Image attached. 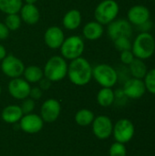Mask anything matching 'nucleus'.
<instances>
[{
    "label": "nucleus",
    "mask_w": 155,
    "mask_h": 156,
    "mask_svg": "<svg viewBox=\"0 0 155 156\" xmlns=\"http://www.w3.org/2000/svg\"><path fill=\"white\" fill-rule=\"evenodd\" d=\"M92 66L83 57H79L70 61L68 67L69 80L76 86H85L92 79Z\"/></svg>",
    "instance_id": "1"
},
{
    "label": "nucleus",
    "mask_w": 155,
    "mask_h": 156,
    "mask_svg": "<svg viewBox=\"0 0 155 156\" xmlns=\"http://www.w3.org/2000/svg\"><path fill=\"white\" fill-rule=\"evenodd\" d=\"M68 67L69 64L62 56H52L48 59L44 66V77L49 80L51 82L60 81L67 77Z\"/></svg>",
    "instance_id": "2"
},
{
    "label": "nucleus",
    "mask_w": 155,
    "mask_h": 156,
    "mask_svg": "<svg viewBox=\"0 0 155 156\" xmlns=\"http://www.w3.org/2000/svg\"><path fill=\"white\" fill-rule=\"evenodd\" d=\"M132 51L136 58L145 60L150 58L155 51V39L149 32H141L132 44Z\"/></svg>",
    "instance_id": "3"
},
{
    "label": "nucleus",
    "mask_w": 155,
    "mask_h": 156,
    "mask_svg": "<svg viewBox=\"0 0 155 156\" xmlns=\"http://www.w3.org/2000/svg\"><path fill=\"white\" fill-rule=\"evenodd\" d=\"M119 12L120 6L115 0H102L95 8L94 17L102 26L109 25L117 18Z\"/></svg>",
    "instance_id": "4"
},
{
    "label": "nucleus",
    "mask_w": 155,
    "mask_h": 156,
    "mask_svg": "<svg viewBox=\"0 0 155 156\" xmlns=\"http://www.w3.org/2000/svg\"><path fill=\"white\" fill-rule=\"evenodd\" d=\"M92 78L102 88H112L118 82L116 69L106 63L98 64L92 69Z\"/></svg>",
    "instance_id": "5"
},
{
    "label": "nucleus",
    "mask_w": 155,
    "mask_h": 156,
    "mask_svg": "<svg viewBox=\"0 0 155 156\" xmlns=\"http://www.w3.org/2000/svg\"><path fill=\"white\" fill-rule=\"evenodd\" d=\"M59 48L61 56L66 60L71 61L79 57H82L85 48V43L81 37L73 35L65 38Z\"/></svg>",
    "instance_id": "6"
},
{
    "label": "nucleus",
    "mask_w": 155,
    "mask_h": 156,
    "mask_svg": "<svg viewBox=\"0 0 155 156\" xmlns=\"http://www.w3.org/2000/svg\"><path fill=\"white\" fill-rule=\"evenodd\" d=\"M135 133V127L129 119H121L114 125L112 134L116 142L121 144H127L132 141Z\"/></svg>",
    "instance_id": "7"
},
{
    "label": "nucleus",
    "mask_w": 155,
    "mask_h": 156,
    "mask_svg": "<svg viewBox=\"0 0 155 156\" xmlns=\"http://www.w3.org/2000/svg\"><path fill=\"white\" fill-rule=\"evenodd\" d=\"M24 62L14 55H6L1 61L2 72L10 79L19 78L23 75L25 70Z\"/></svg>",
    "instance_id": "8"
},
{
    "label": "nucleus",
    "mask_w": 155,
    "mask_h": 156,
    "mask_svg": "<svg viewBox=\"0 0 155 156\" xmlns=\"http://www.w3.org/2000/svg\"><path fill=\"white\" fill-rule=\"evenodd\" d=\"M107 32L108 36L112 40H115L121 37H130L132 35V24L124 18L115 19L108 25Z\"/></svg>",
    "instance_id": "9"
},
{
    "label": "nucleus",
    "mask_w": 155,
    "mask_h": 156,
    "mask_svg": "<svg viewBox=\"0 0 155 156\" xmlns=\"http://www.w3.org/2000/svg\"><path fill=\"white\" fill-rule=\"evenodd\" d=\"M91 124L92 132L98 139L105 140L112 134L113 123L108 116L100 115L93 120Z\"/></svg>",
    "instance_id": "10"
},
{
    "label": "nucleus",
    "mask_w": 155,
    "mask_h": 156,
    "mask_svg": "<svg viewBox=\"0 0 155 156\" xmlns=\"http://www.w3.org/2000/svg\"><path fill=\"white\" fill-rule=\"evenodd\" d=\"M122 90L128 99L138 100L145 94L146 88L143 80L132 77L123 83Z\"/></svg>",
    "instance_id": "11"
},
{
    "label": "nucleus",
    "mask_w": 155,
    "mask_h": 156,
    "mask_svg": "<svg viewBox=\"0 0 155 156\" xmlns=\"http://www.w3.org/2000/svg\"><path fill=\"white\" fill-rule=\"evenodd\" d=\"M30 90V83L21 77L11 79L8 83V92L14 99L16 100L23 101L29 97Z\"/></svg>",
    "instance_id": "12"
},
{
    "label": "nucleus",
    "mask_w": 155,
    "mask_h": 156,
    "mask_svg": "<svg viewBox=\"0 0 155 156\" xmlns=\"http://www.w3.org/2000/svg\"><path fill=\"white\" fill-rule=\"evenodd\" d=\"M61 105L56 99H48L45 101L40 109V116L44 122L51 123L58 120L60 115Z\"/></svg>",
    "instance_id": "13"
},
{
    "label": "nucleus",
    "mask_w": 155,
    "mask_h": 156,
    "mask_svg": "<svg viewBox=\"0 0 155 156\" xmlns=\"http://www.w3.org/2000/svg\"><path fill=\"white\" fill-rule=\"evenodd\" d=\"M19 126L23 132L33 134V133H39L43 129L44 121L42 120L41 116L35 113L25 114L19 121Z\"/></svg>",
    "instance_id": "14"
},
{
    "label": "nucleus",
    "mask_w": 155,
    "mask_h": 156,
    "mask_svg": "<svg viewBox=\"0 0 155 156\" xmlns=\"http://www.w3.org/2000/svg\"><path fill=\"white\" fill-rule=\"evenodd\" d=\"M151 12L149 8L143 5H132L127 13V20L136 27L141 26L142 24L150 20Z\"/></svg>",
    "instance_id": "15"
},
{
    "label": "nucleus",
    "mask_w": 155,
    "mask_h": 156,
    "mask_svg": "<svg viewBox=\"0 0 155 156\" xmlns=\"http://www.w3.org/2000/svg\"><path fill=\"white\" fill-rule=\"evenodd\" d=\"M64 40H65V34L63 30L58 26L49 27L45 31L44 41L46 45L51 49L59 48Z\"/></svg>",
    "instance_id": "16"
},
{
    "label": "nucleus",
    "mask_w": 155,
    "mask_h": 156,
    "mask_svg": "<svg viewBox=\"0 0 155 156\" xmlns=\"http://www.w3.org/2000/svg\"><path fill=\"white\" fill-rule=\"evenodd\" d=\"M19 16L23 22L27 25H36L40 19V12L36 5L25 4L19 11Z\"/></svg>",
    "instance_id": "17"
},
{
    "label": "nucleus",
    "mask_w": 155,
    "mask_h": 156,
    "mask_svg": "<svg viewBox=\"0 0 155 156\" xmlns=\"http://www.w3.org/2000/svg\"><path fill=\"white\" fill-rule=\"evenodd\" d=\"M104 33V28L101 24L95 21H90L82 28L83 37L88 40H97L100 39Z\"/></svg>",
    "instance_id": "18"
},
{
    "label": "nucleus",
    "mask_w": 155,
    "mask_h": 156,
    "mask_svg": "<svg viewBox=\"0 0 155 156\" xmlns=\"http://www.w3.org/2000/svg\"><path fill=\"white\" fill-rule=\"evenodd\" d=\"M82 16L79 10L78 9H70L69 10L62 18L63 27L68 30H76L81 25Z\"/></svg>",
    "instance_id": "19"
},
{
    "label": "nucleus",
    "mask_w": 155,
    "mask_h": 156,
    "mask_svg": "<svg viewBox=\"0 0 155 156\" xmlns=\"http://www.w3.org/2000/svg\"><path fill=\"white\" fill-rule=\"evenodd\" d=\"M23 115L24 114L22 112L20 106L15 104H11L5 107L1 113L3 121L9 124H14L18 122L23 117Z\"/></svg>",
    "instance_id": "20"
},
{
    "label": "nucleus",
    "mask_w": 155,
    "mask_h": 156,
    "mask_svg": "<svg viewBox=\"0 0 155 156\" xmlns=\"http://www.w3.org/2000/svg\"><path fill=\"white\" fill-rule=\"evenodd\" d=\"M23 76L28 83H37L44 78V72L40 67L30 65L25 68Z\"/></svg>",
    "instance_id": "21"
},
{
    "label": "nucleus",
    "mask_w": 155,
    "mask_h": 156,
    "mask_svg": "<svg viewBox=\"0 0 155 156\" xmlns=\"http://www.w3.org/2000/svg\"><path fill=\"white\" fill-rule=\"evenodd\" d=\"M115 95L111 88H101L97 94V101L100 106L107 108L114 103Z\"/></svg>",
    "instance_id": "22"
},
{
    "label": "nucleus",
    "mask_w": 155,
    "mask_h": 156,
    "mask_svg": "<svg viewBox=\"0 0 155 156\" xmlns=\"http://www.w3.org/2000/svg\"><path fill=\"white\" fill-rule=\"evenodd\" d=\"M129 71L132 78L143 80L148 69L144 60L135 58L134 60L129 65Z\"/></svg>",
    "instance_id": "23"
},
{
    "label": "nucleus",
    "mask_w": 155,
    "mask_h": 156,
    "mask_svg": "<svg viewBox=\"0 0 155 156\" xmlns=\"http://www.w3.org/2000/svg\"><path fill=\"white\" fill-rule=\"evenodd\" d=\"M23 6V0H0V11L5 15L18 14Z\"/></svg>",
    "instance_id": "24"
},
{
    "label": "nucleus",
    "mask_w": 155,
    "mask_h": 156,
    "mask_svg": "<svg viewBox=\"0 0 155 156\" xmlns=\"http://www.w3.org/2000/svg\"><path fill=\"white\" fill-rule=\"evenodd\" d=\"M95 119L93 112L88 109H81L75 114V121L79 126H88L92 123Z\"/></svg>",
    "instance_id": "25"
},
{
    "label": "nucleus",
    "mask_w": 155,
    "mask_h": 156,
    "mask_svg": "<svg viewBox=\"0 0 155 156\" xmlns=\"http://www.w3.org/2000/svg\"><path fill=\"white\" fill-rule=\"evenodd\" d=\"M4 23L5 24V26L8 27L10 31H16L20 28L22 24V19L18 14H10V15H6Z\"/></svg>",
    "instance_id": "26"
},
{
    "label": "nucleus",
    "mask_w": 155,
    "mask_h": 156,
    "mask_svg": "<svg viewBox=\"0 0 155 156\" xmlns=\"http://www.w3.org/2000/svg\"><path fill=\"white\" fill-rule=\"evenodd\" d=\"M143 82L145 84L146 90L155 95V68L147 71Z\"/></svg>",
    "instance_id": "27"
},
{
    "label": "nucleus",
    "mask_w": 155,
    "mask_h": 156,
    "mask_svg": "<svg viewBox=\"0 0 155 156\" xmlns=\"http://www.w3.org/2000/svg\"><path fill=\"white\" fill-rule=\"evenodd\" d=\"M114 47L119 51H124V50H131L132 49V42L130 40V37H121L113 40Z\"/></svg>",
    "instance_id": "28"
},
{
    "label": "nucleus",
    "mask_w": 155,
    "mask_h": 156,
    "mask_svg": "<svg viewBox=\"0 0 155 156\" xmlns=\"http://www.w3.org/2000/svg\"><path fill=\"white\" fill-rule=\"evenodd\" d=\"M110 156H126L127 155V150L125 147V144L121 143H114L110 147L109 151Z\"/></svg>",
    "instance_id": "29"
},
{
    "label": "nucleus",
    "mask_w": 155,
    "mask_h": 156,
    "mask_svg": "<svg viewBox=\"0 0 155 156\" xmlns=\"http://www.w3.org/2000/svg\"><path fill=\"white\" fill-rule=\"evenodd\" d=\"M35 101L32 100L31 98L27 97L26 99L23 100L22 101V104L20 105V108L22 110V112L23 114H29V113H32V112L34 111L35 109Z\"/></svg>",
    "instance_id": "30"
},
{
    "label": "nucleus",
    "mask_w": 155,
    "mask_h": 156,
    "mask_svg": "<svg viewBox=\"0 0 155 156\" xmlns=\"http://www.w3.org/2000/svg\"><path fill=\"white\" fill-rule=\"evenodd\" d=\"M120 58H121V61H122V63L123 65L129 66L134 60L135 56L133 55L132 49L131 50H124V51H122L121 52Z\"/></svg>",
    "instance_id": "31"
},
{
    "label": "nucleus",
    "mask_w": 155,
    "mask_h": 156,
    "mask_svg": "<svg viewBox=\"0 0 155 156\" xmlns=\"http://www.w3.org/2000/svg\"><path fill=\"white\" fill-rule=\"evenodd\" d=\"M42 95H43V90L39 87H33V88H31L30 93H29V98H31L32 100L36 101V100L41 99Z\"/></svg>",
    "instance_id": "32"
},
{
    "label": "nucleus",
    "mask_w": 155,
    "mask_h": 156,
    "mask_svg": "<svg viewBox=\"0 0 155 156\" xmlns=\"http://www.w3.org/2000/svg\"><path fill=\"white\" fill-rule=\"evenodd\" d=\"M10 30L4 22H0V40H5L8 37Z\"/></svg>",
    "instance_id": "33"
},
{
    "label": "nucleus",
    "mask_w": 155,
    "mask_h": 156,
    "mask_svg": "<svg viewBox=\"0 0 155 156\" xmlns=\"http://www.w3.org/2000/svg\"><path fill=\"white\" fill-rule=\"evenodd\" d=\"M51 81L49 80H48L47 78H43L40 81H39V88L42 90H48L50 86H51Z\"/></svg>",
    "instance_id": "34"
},
{
    "label": "nucleus",
    "mask_w": 155,
    "mask_h": 156,
    "mask_svg": "<svg viewBox=\"0 0 155 156\" xmlns=\"http://www.w3.org/2000/svg\"><path fill=\"white\" fill-rule=\"evenodd\" d=\"M152 27H153V23H152V21H151V20H148L147 22H145V23L142 24V25H141V26H139L138 27H139V29H140L142 32H148V31L152 28Z\"/></svg>",
    "instance_id": "35"
},
{
    "label": "nucleus",
    "mask_w": 155,
    "mask_h": 156,
    "mask_svg": "<svg viewBox=\"0 0 155 156\" xmlns=\"http://www.w3.org/2000/svg\"><path fill=\"white\" fill-rule=\"evenodd\" d=\"M6 49H5V48L2 45V44H0V61H2L5 57H6Z\"/></svg>",
    "instance_id": "36"
},
{
    "label": "nucleus",
    "mask_w": 155,
    "mask_h": 156,
    "mask_svg": "<svg viewBox=\"0 0 155 156\" xmlns=\"http://www.w3.org/2000/svg\"><path fill=\"white\" fill-rule=\"evenodd\" d=\"M25 2H26V4H33V5H35L37 2V0H25Z\"/></svg>",
    "instance_id": "37"
},
{
    "label": "nucleus",
    "mask_w": 155,
    "mask_h": 156,
    "mask_svg": "<svg viewBox=\"0 0 155 156\" xmlns=\"http://www.w3.org/2000/svg\"><path fill=\"white\" fill-rule=\"evenodd\" d=\"M1 92H2V88H1V85H0V96H1Z\"/></svg>",
    "instance_id": "38"
},
{
    "label": "nucleus",
    "mask_w": 155,
    "mask_h": 156,
    "mask_svg": "<svg viewBox=\"0 0 155 156\" xmlns=\"http://www.w3.org/2000/svg\"><path fill=\"white\" fill-rule=\"evenodd\" d=\"M153 1H155V0H153Z\"/></svg>",
    "instance_id": "39"
}]
</instances>
